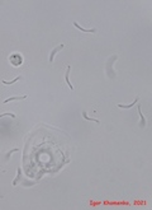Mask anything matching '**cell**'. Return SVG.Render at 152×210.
Returning <instances> with one entry per match:
<instances>
[{
  "label": "cell",
  "mask_w": 152,
  "mask_h": 210,
  "mask_svg": "<svg viewBox=\"0 0 152 210\" xmlns=\"http://www.w3.org/2000/svg\"><path fill=\"white\" fill-rule=\"evenodd\" d=\"M65 47V45L63 43H61V45H57L56 47H53L52 49V51H51V54H50V59H48V61L50 62H53V60H55V56H56V54L58 52V51H61Z\"/></svg>",
  "instance_id": "3957f363"
},
{
  "label": "cell",
  "mask_w": 152,
  "mask_h": 210,
  "mask_svg": "<svg viewBox=\"0 0 152 210\" xmlns=\"http://www.w3.org/2000/svg\"><path fill=\"white\" fill-rule=\"evenodd\" d=\"M9 62L13 65L14 68L20 66V65L23 64V56H22L20 54H18V52L12 54V55L9 56Z\"/></svg>",
  "instance_id": "7a4b0ae2"
},
{
  "label": "cell",
  "mask_w": 152,
  "mask_h": 210,
  "mask_svg": "<svg viewBox=\"0 0 152 210\" xmlns=\"http://www.w3.org/2000/svg\"><path fill=\"white\" fill-rule=\"evenodd\" d=\"M83 117L88 121H93V122H95V124H100V121L98 120V118H93V117H90V116H88L86 111H83Z\"/></svg>",
  "instance_id": "30bf717a"
},
{
  "label": "cell",
  "mask_w": 152,
  "mask_h": 210,
  "mask_svg": "<svg viewBox=\"0 0 152 210\" xmlns=\"http://www.w3.org/2000/svg\"><path fill=\"white\" fill-rule=\"evenodd\" d=\"M0 132H1V130H0Z\"/></svg>",
  "instance_id": "9a60e30c"
},
{
  "label": "cell",
  "mask_w": 152,
  "mask_h": 210,
  "mask_svg": "<svg viewBox=\"0 0 152 210\" xmlns=\"http://www.w3.org/2000/svg\"><path fill=\"white\" fill-rule=\"evenodd\" d=\"M28 96H14V97H10V98H7L4 101V103H9V102H13V101H22V99H25Z\"/></svg>",
  "instance_id": "ba28073f"
},
{
  "label": "cell",
  "mask_w": 152,
  "mask_h": 210,
  "mask_svg": "<svg viewBox=\"0 0 152 210\" xmlns=\"http://www.w3.org/2000/svg\"><path fill=\"white\" fill-rule=\"evenodd\" d=\"M74 25L76 28H77L79 31H81V32H86V33H96V28H90V29H86V28L81 27L80 24L77 23V22H74Z\"/></svg>",
  "instance_id": "8992f818"
},
{
  "label": "cell",
  "mask_w": 152,
  "mask_h": 210,
  "mask_svg": "<svg viewBox=\"0 0 152 210\" xmlns=\"http://www.w3.org/2000/svg\"><path fill=\"white\" fill-rule=\"evenodd\" d=\"M36 185L34 181H23V186H33Z\"/></svg>",
  "instance_id": "5bb4252c"
},
{
  "label": "cell",
  "mask_w": 152,
  "mask_h": 210,
  "mask_svg": "<svg viewBox=\"0 0 152 210\" xmlns=\"http://www.w3.org/2000/svg\"><path fill=\"white\" fill-rule=\"evenodd\" d=\"M22 79V76L20 75H18L15 79H13V80H10V82H7V80H3V84H5V86H12V84H14L15 82H18V80H20Z\"/></svg>",
  "instance_id": "8fae6325"
},
{
  "label": "cell",
  "mask_w": 152,
  "mask_h": 210,
  "mask_svg": "<svg viewBox=\"0 0 152 210\" xmlns=\"http://www.w3.org/2000/svg\"><path fill=\"white\" fill-rule=\"evenodd\" d=\"M138 115H139V118H141V122H139V126L142 127H146V124H147V121H146V117L143 116L142 111H141V106H138Z\"/></svg>",
  "instance_id": "9c48e42d"
},
{
  "label": "cell",
  "mask_w": 152,
  "mask_h": 210,
  "mask_svg": "<svg viewBox=\"0 0 152 210\" xmlns=\"http://www.w3.org/2000/svg\"><path fill=\"white\" fill-rule=\"evenodd\" d=\"M70 72H71V65H69L66 69V73H65V80H66L67 86H69V88L71 90H74V86L71 84V82H70Z\"/></svg>",
  "instance_id": "5b68a950"
},
{
  "label": "cell",
  "mask_w": 152,
  "mask_h": 210,
  "mask_svg": "<svg viewBox=\"0 0 152 210\" xmlns=\"http://www.w3.org/2000/svg\"><path fill=\"white\" fill-rule=\"evenodd\" d=\"M20 181H22V169H20V167H18V169H17V176H15V178L13 180L12 185L13 186L19 185V183H20Z\"/></svg>",
  "instance_id": "52a82bcc"
},
{
  "label": "cell",
  "mask_w": 152,
  "mask_h": 210,
  "mask_svg": "<svg viewBox=\"0 0 152 210\" xmlns=\"http://www.w3.org/2000/svg\"><path fill=\"white\" fill-rule=\"evenodd\" d=\"M5 116H9V117H12V118H15V117H17L15 113H13V112H7V113H1V115H0V118H1V117H5Z\"/></svg>",
  "instance_id": "7c38bea8"
},
{
  "label": "cell",
  "mask_w": 152,
  "mask_h": 210,
  "mask_svg": "<svg viewBox=\"0 0 152 210\" xmlns=\"http://www.w3.org/2000/svg\"><path fill=\"white\" fill-rule=\"evenodd\" d=\"M18 150H19L18 148H14V149H12V150H10V152H8V153H7V155H5V159H7V161H8V159H9V158H10V155H12V154H13V153L18 152Z\"/></svg>",
  "instance_id": "4fadbf2b"
},
{
  "label": "cell",
  "mask_w": 152,
  "mask_h": 210,
  "mask_svg": "<svg viewBox=\"0 0 152 210\" xmlns=\"http://www.w3.org/2000/svg\"><path fill=\"white\" fill-rule=\"evenodd\" d=\"M118 59V55H113L112 58L108 59V61H106V66H105V73L106 75H108V78H112L114 79L115 78V72L113 69V65H114V61Z\"/></svg>",
  "instance_id": "6da1fadb"
},
{
  "label": "cell",
  "mask_w": 152,
  "mask_h": 210,
  "mask_svg": "<svg viewBox=\"0 0 152 210\" xmlns=\"http://www.w3.org/2000/svg\"><path fill=\"white\" fill-rule=\"evenodd\" d=\"M138 101H139V97H136V99H134L132 103H129V104H122V103H118L117 104V107L118 108H122V110H129V108H132V107L134 106V104H137L138 103Z\"/></svg>",
  "instance_id": "277c9868"
}]
</instances>
